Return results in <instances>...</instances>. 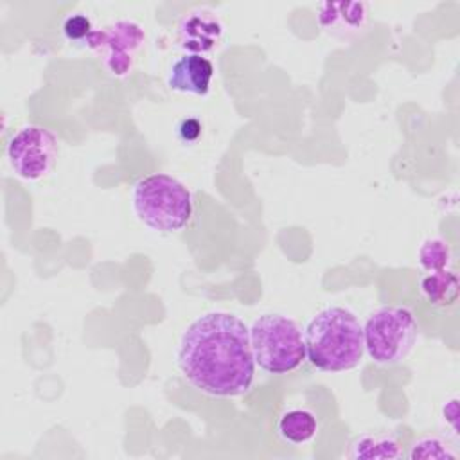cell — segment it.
<instances>
[{
	"instance_id": "obj_1",
	"label": "cell",
	"mask_w": 460,
	"mask_h": 460,
	"mask_svg": "<svg viewBox=\"0 0 460 460\" xmlns=\"http://www.w3.org/2000/svg\"><path fill=\"white\" fill-rule=\"evenodd\" d=\"M178 367L198 390L214 397H237L250 390L255 359L248 327L225 311L198 316L181 334Z\"/></svg>"
},
{
	"instance_id": "obj_2",
	"label": "cell",
	"mask_w": 460,
	"mask_h": 460,
	"mask_svg": "<svg viewBox=\"0 0 460 460\" xmlns=\"http://www.w3.org/2000/svg\"><path fill=\"white\" fill-rule=\"evenodd\" d=\"M305 358L322 372L356 368L365 356L363 325L341 305H329L316 313L304 331Z\"/></svg>"
},
{
	"instance_id": "obj_3",
	"label": "cell",
	"mask_w": 460,
	"mask_h": 460,
	"mask_svg": "<svg viewBox=\"0 0 460 460\" xmlns=\"http://www.w3.org/2000/svg\"><path fill=\"white\" fill-rule=\"evenodd\" d=\"M133 210L151 230L178 232L189 225L194 201L180 180L165 172H153L135 183Z\"/></svg>"
},
{
	"instance_id": "obj_4",
	"label": "cell",
	"mask_w": 460,
	"mask_h": 460,
	"mask_svg": "<svg viewBox=\"0 0 460 460\" xmlns=\"http://www.w3.org/2000/svg\"><path fill=\"white\" fill-rule=\"evenodd\" d=\"M248 332L255 365L268 374L293 372L307 359L304 332L289 316L262 314L253 320Z\"/></svg>"
},
{
	"instance_id": "obj_5",
	"label": "cell",
	"mask_w": 460,
	"mask_h": 460,
	"mask_svg": "<svg viewBox=\"0 0 460 460\" xmlns=\"http://www.w3.org/2000/svg\"><path fill=\"white\" fill-rule=\"evenodd\" d=\"M419 323L411 309L386 305L374 311L363 325V343L368 358L377 365H399L415 349Z\"/></svg>"
},
{
	"instance_id": "obj_6",
	"label": "cell",
	"mask_w": 460,
	"mask_h": 460,
	"mask_svg": "<svg viewBox=\"0 0 460 460\" xmlns=\"http://www.w3.org/2000/svg\"><path fill=\"white\" fill-rule=\"evenodd\" d=\"M59 155L58 137L38 124L22 126L7 142L5 156L13 172L27 181L45 178Z\"/></svg>"
},
{
	"instance_id": "obj_7",
	"label": "cell",
	"mask_w": 460,
	"mask_h": 460,
	"mask_svg": "<svg viewBox=\"0 0 460 460\" xmlns=\"http://www.w3.org/2000/svg\"><path fill=\"white\" fill-rule=\"evenodd\" d=\"M146 34L133 20H117L102 29H95L86 41L106 72L113 77H128L144 47Z\"/></svg>"
},
{
	"instance_id": "obj_8",
	"label": "cell",
	"mask_w": 460,
	"mask_h": 460,
	"mask_svg": "<svg viewBox=\"0 0 460 460\" xmlns=\"http://www.w3.org/2000/svg\"><path fill=\"white\" fill-rule=\"evenodd\" d=\"M318 25L323 32L338 40H354L367 31V2H323L316 11Z\"/></svg>"
},
{
	"instance_id": "obj_9",
	"label": "cell",
	"mask_w": 460,
	"mask_h": 460,
	"mask_svg": "<svg viewBox=\"0 0 460 460\" xmlns=\"http://www.w3.org/2000/svg\"><path fill=\"white\" fill-rule=\"evenodd\" d=\"M223 38V23L208 9H192L178 23L176 43L189 54H208Z\"/></svg>"
},
{
	"instance_id": "obj_10",
	"label": "cell",
	"mask_w": 460,
	"mask_h": 460,
	"mask_svg": "<svg viewBox=\"0 0 460 460\" xmlns=\"http://www.w3.org/2000/svg\"><path fill=\"white\" fill-rule=\"evenodd\" d=\"M214 77V65L208 58L185 54L178 58L167 72V86L174 92L207 95Z\"/></svg>"
},
{
	"instance_id": "obj_11",
	"label": "cell",
	"mask_w": 460,
	"mask_h": 460,
	"mask_svg": "<svg viewBox=\"0 0 460 460\" xmlns=\"http://www.w3.org/2000/svg\"><path fill=\"white\" fill-rule=\"evenodd\" d=\"M349 458H401L402 449L399 440L390 433H365L350 442Z\"/></svg>"
},
{
	"instance_id": "obj_12",
	"label": "cell",
	"mask_w": 460,
	"mask_h": 460,
	"mask_svg": "<svg viewBox=\"0 0 460 460\" xmlns=\"http://www.w3.org/2000/svg\"><path fill=\"white\" fill-rule=\"evenodd\" d=\"M277 431L286 442L298 446L314 438L318 431V422L311 410L293 408L279 419Z\"/></svg>"
},
{
	"instance_id": "obj_13",
	"label": "cell",
	"mask_w": 460,
	"mask_h": 460,
	"mask_svg": "<svg viewBox=\"0 0 460 460\" xmlns=\"http://www.w3.org/2000/svg\"><path fill=\"white\" fill-rule=\"evenodd\" d=\"M420 291L431 305L447 307L458 298V279L451 270L431 271L422 277Z\"/></svg>"
},
{
	"instance_id": "obj_14",
	"label": "cell",
	"mask_w": 460,
	"mask_h": 460,
	"mask_svg": "<svg viewBox=\"0 0 460 460\" xmlns=\"http://www.w3.org/2000/svg\"><path fill=\"white\" fill-rule=\"evenodd\" d=\"M417 259H419L420 268L426 273L449 270V266H451V248L446 241H442L438 237H431V239H426L420 244V248L417 252Z\"/></svg>"
},
{
	"instance_id": "obj_15",
	"label": "cell",
	"mask_w": 460,
	"mask_h": 460,
	"mask_svg": "<svg viewBox=\"0 0 460 460\" xmlns=\"http://www.w3.org/2000/svg\"><path fill=\"white\" fill-rule=\"evenodd\" d=\"M408 456L411 460H417V458H426V460H455L458 455L440 437H422L417 442H413Z\"/></svg>"
},
{
	"instance_id": "obj_16",
	"label": "cell",
	"mask_w": 460,
	"mask_h": 460,
	"mask_svg": "<svg viewBox=\"0 0 460 460\" xmlns=\"http://www.w3.org/2000/svg\"><path fill=\"white\" fill-rule=\"evenodd\" d=\"M93 31L95 29H93L90 18L84 14H70L63 22V36L70 43H75V45L83 43L86 47V41Z\"/></svg>"
}]
</instances>
